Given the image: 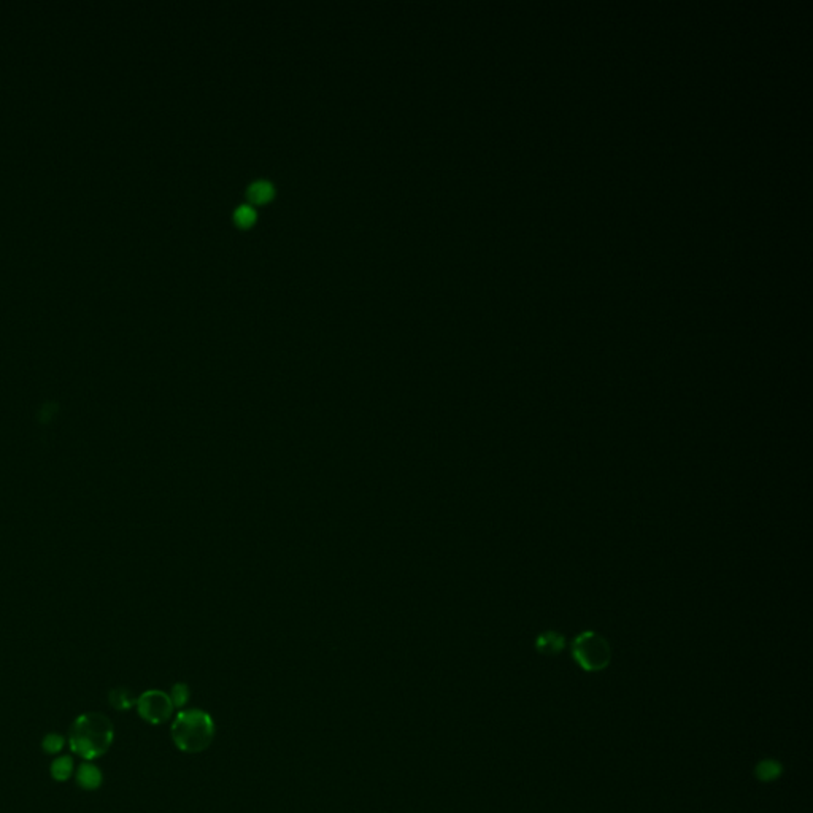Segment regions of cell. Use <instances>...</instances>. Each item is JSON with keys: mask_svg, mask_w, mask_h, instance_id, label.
Returning <instances> with one entry per match:
<instances>
[{"mask_svg": "<svg viewBox=\"0 0 813 813\" xmlns=\"http://www.w3.org/2000/svg\"><path fill=\"white\" fill-rule=\"evenodd\" d=\"M108 701H110V705L119 712L129 710L137 704V701H135L134 696L130 694V691L124 689V688L113 689L108 696Z\"/></svg>", "mask_w": 813, "mask_h": 813, "instance_id": "obj_8", "label": "cell"}, {"mask_svg": "<svg viewBox=\"0 0 813 813\" xmlns=\"http://www.w3.org/2000/svg\"><path fill=\"white\" fill-rule=\"evenodd\" d=\"M255 219H256L255 210H253L251 207H248V205H244V207H240L235 212V221L239 223V226H242V228L251 226L253 223H255Z\"/></svg>", "mask_w": 813, "mask_h": 813, "instance_id": "obj_12", "label": "cell"}, {"mask_svg": "<svg viewBox=\"0 0 813 813\" xmlns=\"http://www.w3.org/2000/svg\"><path fill=\"white\" fill-rule=\"evenodd\" d=\"M781 774H783V765L778 761H775V759H764V761H759L756 767H754V777L759 781H763V783H769V781L777 780Z\"/></svg>", "mask_w": 813, "mask_h": 813, "instance_id": "obj_7", "label": "cell"}, {"mask_svg": "<svg viewBox=\"0 0 813 813\" xmlns=\"http://www.w3.org/2000/svg\"><path fill=\"white\" fill-rule=\"evenodd\" d=\"M188 698H189V691L186 688V685H177L175 688L172 689L170 699L173 702V707H183L188 702Z\"/></svg>", "mask_w": 813, "mask_h": 813, "instance_id": "obj_13", "label": "cell"}, {"mask_svg": "<svg viewBox=\"0 0 813 813\" xmlns=\"http://www.w3.org/2000/svg\"><path fill=\"white\" fill-rule=\"evenodd\" d=\"M41 748H43L45 753H48V754L59 753L61 750L64 748V737H62L61 734H56V732L48 734V736L43 738V742H41Z\"/></svg>", "mask_w": 813, "mask_h": 813, "instance_id": "obj_11", "label": "cell"}, {"mask_svg": "<svg viewBox=\"0 0 813 813\" xmlns=\"http://www.w3.org/2000/svg\"><path fill=\"white\" fill-rule=\"evenodd\" d=\"M73 772V759L70 756H61L51 764V777L57 781H66Z\"/></svg>", "mask_w": 813, "mask_h": 813, "instance_id": "obj_9", "label": "cell"}, {"mask_svg": "<svg viewBox=\"0 0 813 813\" xmlns=\"http://www.w3.org/2000/svg\"><path fill=\"white\" fill-rule=\"evenodd\" d=\"M248 194H250V199L253 200V202L264 204L272 197L273 188H272V184L267 183V182H256V183L251 184L250 189H248Z\"/></svg>", "mask_w": 813, "mask_h": 813, "instance_id": "obj_10", "label": "cell"}, {"mask_svg": "<svg viewBox=\"0 0 813 813\" xmlns=\"http://www.w3.org/2000/svg\"><path fill=\"white\" fill-rule=\"evenodd\" d=\"M77 783L86 791H94L102 785V772L97 765L91 763H83L77 770Z\"/></svg>", "mask_w": 813, "mask_h": 813, "instance_id": "obj_6", "label": "cell"}, {"mask_svg": "<svg viewBox=\"0 0 813 813\" xmlns=\"http://www.w3.org/2000/svg\"><path fill=\"white\" fill-rule=\"evenodd\" d=\"M137 710H139V715L150 725H162L172 716L173 702L168 694L157 689H151L137 699Z\"/></svg>", "mask_w": 813, "mask_h": 813, "instance_id": "obj_4", "label": "cell"}, {"mask_svg": "<svg viewBox=\"0 0 813 813\" xmlns=\"http://www.w3.org/2000/svg\"><path fill=\"white\" fill-rule=\"evenodd\" d=\"M115 731L112 721L97 712L83 714L72 723L68 732V745L78 756L92 761L107 753L112 747Z\"/></svg>", "mask_w": 813, "mask_h": 813, "instance_id": "obj_1", "label": "cell"}, {"mask_svg": "<svg viewBox=\"0 0 813 813\" xmlns=\"http://www.w3.org/2000/svg\"><path fill=\"white\" fill-rule=\"evenodd\" d=\"M572 658L585 672H600L611 661V648L604 636L596 631H583L574 638Z\"/></svg>", "mask_w": 813, "mask_h": 813, "instance_id": "obj_3", "label": "cell"}, {"mask_svg": "<svg viewBox=\"0 0 813 813\" xmlns=\"http://www.w3.org/2000/svg\"><path fill=\"white\" fill-rule=\"evenodd\" d=\"M172 741L183 753H200L212 745L213 718L204 710H182L173 718Z\"/></svg>", "mask_w": 813, "mask_h": 813, "instance_id": "obj_2", "label": "cell"}, {"mask_svg": "<svg viewBox=\"0 0 813 813\" xmlns=\"http://www.w3.org/2000/svg\"><path fill=\"white\" fill-rule=\"evenodd\" d=\"M564 647H566V638L556 631L542 632L536 640V650L545 656H554V654L561 653Z\"/></svg>", "mask_w": 813, "mask_h": 813, "instance_id": "obj_5", "label": "cell"}]
</instances>
